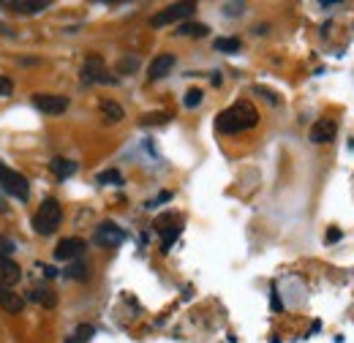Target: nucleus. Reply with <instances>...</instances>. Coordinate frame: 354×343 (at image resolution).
<instances>
[{"instance_id":"f257e3e1","label":"nucleus","mask_w":354,"mask_h":343,"mask_svg":"<svg viewBox=\"0 0 354 343\" xmlns=\"http://www.w3.org/2000/svg\"><path fill=\"white\" fill-rule=\"evenodd\" d=\"M257 123H259V112L245 101L223 109L221 115L216 118V129L221 133H243V131H251Z\"/></svg>"},{"instance_id":"f03ea898","label":"nucleus","mask_w":354,"mask_h":343,"mask_svg":"<svg viewBox=\"0 0 354 343\" xmlns=\"http://www.w3.org/2000/svg\"><path fill=\"white\" fill-rule=\"evenodd\" d=\"M60 221H63L60 202H57V199H44L41 207L33 215V229H36L41 237H49V234H55V229L60 226Z\"/></svg>"},{"instance_id":"7ed1b4c3","label":"nucleus","mask_w":354,"mask_h":343,"mask_svg":"<svg viewBox=\"0 0 354 343\" xmlns=\"http://www.w3.org/2000/svg\"><path fill=\"white\" fill-rule=\"evenodd\" d=\"M191 14H196V6H194V3H172V6L161 8V11L150 19V25H153V28H167V25H172V22H188Z\"/></svg>"},{"instance_id":"20e7f679","label":"nucleus","mask_w":354,"mask_h":343,"mask_svg":"<svg viewBox=\"0 0 354 343\" xmlns=\"http://www.w3.org/2000/svg\"><path fill=\"white\" fill-rule=\"evenodd\" d=\"M0 188H3L6 194L17 196L19 202H28V196H30V185H28V180H25L19 172L8 169V167H3V164H0Z\"/></svg>"},{"instance_id":"39448f33","label":"nucleus","mask_w":354,"mask_h":343,"mask_svg":"<svg viewBox=\"0 0 354 343\" xmlns=\"http://www.w3.org/2000/svg\"><path fill=\"white\" fill-rule=\"evenodd\" d=\"M80 77H82L85 85H115V82H118V80L104 68V60H101L98 55H90L88 60H85Z\"/></svg>"},{"instance_id":"423d86ee","label":"nucleus","mask_w":354,"mask_h":343,"mask_svg":"<svg viewBox=\"0 0 354 343\" xmlns=\"http://www.w3.org/2000/svg\"><path fill=\"white\" fill-rule=\"evenodd\" d=\"M123 240H126V232H123L115 221L98 223V229H95V243H98L101 248H118Z\"/></svg>"},{"instance_id":"0eeeda50","label":"nucleus","mask_w":354,"mask_h":343,"mask_svg":"<svg viewBox=\"0 0 354 343\" xmlns=\"http://www.w3.org/2000/svg\"><path fill=\"white\" fill-rule=\"evenodd\" d=\"M33 106L44 115H63L68 109V98L66 95H49V93H36L33 98Z\"/></svg>"},{"instance_id":"6e6552de","label":"nucleus","mask_w":354,"mask_h":343,"mask_svg":"<svg viewBox=\"0 0 354 343\" xmlns=\"http://www.w3.org/2000/svg\"><path fill=\"white\" fill-rule=\"evenodd\" d=\"M6 11H14V14H22V17H30V14H41L49 8V0H6L3 3Z\"/></svg>"},{"instance_id":"1a4fd4ad","label":"nucleus","mask_w":354,"mask_h":343,"mask_svg":"<svg viewBox=\"0 0 354 343\" xmlns=\"http://www.w3.org/2000/svg\"><path fill=\"white\" fill-rule=\"evenodd\" d=\"M85 240H80V237H66V240H60L57 243V248H55V259H60V261H68V259H80L85 254Z\"/></svg>"},{"instance_id":"9d476101","label":"nucleus","mask_w":354,"mask_h":343,"mask_svg":"<svg viewBox=\"0 0 354 343\" xmlns=\"http://www.w3.org/2000/svg\"><path fill=\"white\" fill-rule=\"evenodd\" d=\"M19 278H22L19 264L11 257H3V254H0V286H8V289H11Z\"/></svg>"},{"instance_id":"9b49d317","label":"nucleus","mask_w":354,"mask_h":343,"mask_svg":"<svg viewBox=\"0 0 354 343\" xmlns=\"http://www.w3.org/2000/svg\"><path fill=\"white\" fill-rule=\"evenodd\" d=\"M172 68H175V55L164 52V55H158V57L150 63V68H147V77H150V80H161V77H167Z\"/></svg>"},{"instance_id":"f8f14e48","label":"nucleus","mask_w":354,"mask_h":343,"mask_svg":"<svg viewBox=\"0 0 354 343\" xmlns=\"http://www.w3.org/2000/svg\"><path fill=\"white\" fill-rule=\"evenodd\" d=\"M335 123L333 120H319V123H313V129H310V142L313 145H322V142H333L335 139Z\"/></svg>"},{"instance_id":"ddd939ff","label":"nucleus","mask_w":354,"mask_h":343,"mask_svg":"<svg viewBox=\"0 0 354 343\" xmlns=\"http://www.w3.org/2000/svg\"><path fill=\"white\" fill-rule=\"evenodd\" d=\"M175 36L180 39H205V36H210V28L207 25H202V22H183L180 28L175 30Z\"/></svg>"},{"instance_id":"4468645a","label":"nucleus","mask_w":354,"mask_h":343,"mask_svg":"<svg viewBox=\"0 0 354 343\" xmlns=\"http://www.w3.org/2000/svg\"><path fill=\"white\" fill-rule=\"evenodd\" d=\"M0 308L8 310V313H19L25 308V300L17 292H11L8 286H0Z\"/></svg>"},{"instance_id":"2eb2a0df","label":"nucleus","mask_w":354,"mask_h":343,"mask_svg":"<svg viewBox=\"0 0 354 343\" xmlns=\"http://www.w3.org/2000/svg\"><path fill=\"white\" fill-rule=\"evenodd\" d=\"M101 115L106 118V123H120V120L126 118L123 106H120L118 101H112V98H104V101H101Z\"/></svg>"},{"instance_id":"dca6fc26","label":"nucleus","mask_w":354,"mask_h":343,"mask_svg":"<svg viewBox=\"0 0 354 343\" xmlns=\"http://www.w3.org/2000/svg\"><path fill=\"white\" fill-rule=\"evenodd\" d=\"M52 172L60 177V180H66V177H71V174H77V161H68V158H52Z\"/></svg>"},{"instance_id":"f3484780","label":"nucleus","mask_w":354,"mask_h":343,"mask_svg":"<svg viewBox=\"0 0 354 343\" xmlns=\"http://www.w3.org/2000/svg\"><path fill=\"white\" fill-rule=\"evenodd\" d=\"M93 335H95V327H93V324H80V327L68 335V341L66 343H88Z\"/></svg>"},{"instance_id":"a211bd4d","label":"nucleus","mask_w":354,"mask_h":343,"mask_svg":"<svg viewBox=\"0 0 354 343\" xmlns=\"http://www.w3.org/2000/svg\"><path fill=\"white\" fill-rule=\"evenodd\" d=\"M30 300L33 302H41V305H46V308H55V302H57V297L49 292V289H30Z\"/></svg>"},{"instance_id":"6ab92c4d","label":"nucleus","mask_w":354,"mask_h":343,"mask_svg":"<svg viewBox=\"0 0 354 343\" xmlns=\"http://www.w3.org/2000/svg\"><path fill=\"white\" fill-rule=\"evenodd\" d=\"M202 98H205V93H202L199 87H191V90L185 93V98H183V104H185L188 109H194V106H199V104H202Z\"/></svg>"},{"instance_id":"aec40b11","label":"nucleus","mask_w":354,"mask_h":343,"mask_svg":"<svg viewBox=\"0 0 354 343\" xmlns=\"http://www.w3.org/2000/svg\"><path fill=\"white\" fill-rule=\"evenodd\" d=\"M167 120H172L169 112H153V115H145L139 123H142V126H158V123H167Z\"/></svg>"},{"instance_id":"412c9836","label":"nucleus","mask_w":354,"mask_h":343,"mask_svg":"<svg viewBox=\"0 0 354 343\" xmlns=\"http://www.w3.org/2000/svg\"><path fill=\"white\" fill-rule=\"evenodd\" d=\"M88 272H90V267L85 261H77V264L68 267V275H71V278H80V281H88Z\"/></svg>"},{"instance_id":"4be33fe9","label":"nucleus","mask_w":354,"mask_h":343,"mask_svg":"<svg viewBox=\"0 0 354 343\" xmlns=\"http://www.w3.org/2000/svg\"><path fill=\"white\" fill-rule=\"evenodd\" d=\"M216 49H218V52H237V49H240V39H218V41H216Z\"/></svg>"},{"instance_id":"5701e85b","label":"nucleus","mask_w":354,"mask_h":343,"mask_svg":"<svg viewBox=\"0 0 354 343\" xmlns=\"http://www.w3.org/2000/svg\"><path fill=\"white\" fill-rule=\"evenodd\" d=\"M95 180H98V183H115V185H120V183H123V174H120V172H115V169H112V172H101Z\"/></svg>"},{"instance_id":"b1692460","label":"nucleus","mask_w":354,"mask_h":343,"mask_svg":"<svg viewBox=\"0 0 354 343\" xmlns=\"http://www.w3.org/2000/svg\"><path fill=\"white\" fill-rule=\"evenodd\" d=\"M254 93H257V95H265L272 106H275V104H281V95H278V93H272V90H267V87L257 85V87H254Z\"/></svg>"},{"instance_id":"393cba45","label":"nucleus","mask_w":354,"mask_h":343,"mask_svg":"<svg viewBox=\"0 0 354 343\" xmlns=\"http://www.w3.org/2000/svg\"><path fill=\"white\" fill-rule=\"evenodd\" d=\"M243 11H245V3H226L223 6V14L226 17H240Z\"/></svg>"},{"instance_id":"a878e982","label":"nucleus","mask_w":354,"mask_h":343,"mask_svg":"<svg viewBox=\"0 0 354 343\" xmlns=\"http://www.w3.org/2000/svg\"><path fill=\"white\" fill-rule=\"evenodd\" d=\"M136 68H139V60H136V57H129V60L120 63V71H123V74H131Z\"/></svg>"},{"instance_id":"bb28decb","label":"nucleus","mask_w":354,"mask_h":343,"mask_svg":"<svg viewBox=\"0 0 354 343\" xmlns=\"http://www.w3.org/2000/svg\"><path fill=\"white\" fill-rule=\"evenodd\" d=\"M11 93H14V82L6 80V77H0V95H11Z\"/></svg>"},{"instance_id":"cd10ccee","label":"nucleus","mask_w":354,"mask_h":343,"mask_svg":"<svg viewBox=\"0 0 354 343\" xmlns=\"http://www.w3.org/2000/svg\"><path fill=\"white\" fill-rule=\"evenodd\" d=\"M0 251H3V257L6 254H14V243L8 237H3V234H0Z\"/></svg>"},{"instance_id":"c85d7f7f","label":"nucleus","mask_w":354,"mask_h":343,"mask_svg":"<svg viewBox=\"0 0 354 343\" xmlns=\"http://www.w3.org/2000/svg\"><path fill=\"white\" fill-rule=\"evenodd\" d=\"M338 237H341V232H338V229H330V237H327V240H330V243H335Z\"/></svg>"},{"instance_id":"c756f323","label":"nucleus","mask_w":354,"mask_h":343,"mask_svg":"<svg viewBox=\"0 0 354 343\" xmlns=\"http://www.w3.org/2000/svg\"><path fill=\"white\" fill-rule=\"evenodd\" d=\"M44 272H46V278H55V275H57V270H52V267H44Z\"/></svg>"}]
</instances>
